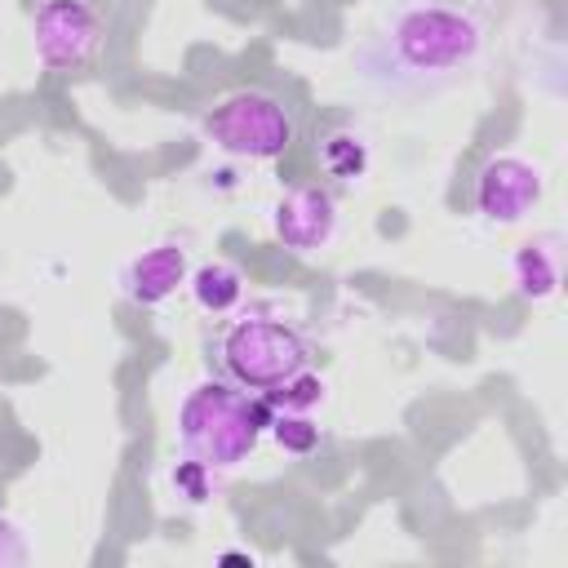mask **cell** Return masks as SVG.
Here are the masks:
<instances>
[{
  "label": "cell",
  "instance_id": "obj_3",
  "mask_svg": "<svg viewBox=\"0 0 568 568\" xmlns=\"http://www.w3.org/2000/svg\"><path fill=\"white\" fill-rule=\"evenodd\" d=\"M217 364H222L226 382H235L240 390L271 395L275 386H284L293 373H302L311 364V346L293 324L253 315V320H235L222 333Z\"/></svg>",
  "mask_w": 568,
  "mask_h": 568
},
{
  "label": "cell",
  "instance_id": "obj_12",
  "mask_svg": "<svg viewBox=\"0 0 568 568\" xmlns=\"http://www.w3.org/2000/svg\"><path fill=\"white\" fill-rule=\"evenodd\" d=\"M271 439L284 448V453H315L320 444V426L311 422V413H288V408H275V422H271Z\"/></svg>",
  "mask_w": 568,
  "mask_h": 568
},
{
  "label": "cell",
  "instance_id": "obj_2",
  "mask_svg": "<svg viewBox=\"0 0 568 568\" xmlns=\"http://www.w3.org/2000/svg\"><path fill=\"white\" fill-rule=\"evenodd\" d=\"M271 422H275V404L266 395H248L235 382H200L186 390L178 408V439L186 457L226 470L257 448Z\"/></svg>",
  "mask_w": 568,
  "mask_h": 568
},
{
  "label": "cell",
  "instance_id": "obj_11",
  "mask_svg": "<svg viewBox=\"0 0 568 568\" xmlns=\"http://www.w3.org/2000/svg\"><path fill=\"white\" fill-rule=\"evenodd\" d=\"M320 160H324L328 178H346V182H351V178H359V173L368 169V146H364V138H359V133L337 129V133H328V138H324Z\"/></svg>",
  "mask_w": 568,
  "mask_h": 568
},
{
  "label": "cell",
  "instance_id": "obj_10",
  "mask_svg": "<svg viewBox=\"0 0 568 568\" xmlns=\"http://www.w3.org/2000/svg\"><path fill=\"white\" fill-rule=\"evenodd\" d=\"M515 284L524 297H550L559 288V240L541 235L515 253Z\"/></svg>",
  "mask_w": 568,
  "mask_h": 568
},
{
  "label": "cell",
  "instance_id": "obj_7",
  "mask_svg": "<svg viewBox=\"0 0 568 568\" xmlns=\"http://www.w3.org/2000/svg\"><path fill=\"white\" fill-rule=\"evenodd\" d=\"M275 235L293 253H315L337 235V204L324 186H293L275 204Z\"/></svg>",
  "mask_w": 568,
  "mask_h": 568
},
{
  "label": "cell",
  "instance_id": "obj_13",
  "mask_svg": "<svg viewBox=\"0 0 568 568\" xmlns=\"http://www.w3.org/2000/svg\"><path fill=\"white\" fill-rule=\"evenodd\" d=\"M324 395H328V386H324V377H315V373H293L284 386H275L266 399L275 404V408H288V413H311V408H320L324 404Z\"/></svg>",
  "mask_w": 568,
  "mask_h": 568
},
{
  "label": "cell",
  "instance_id": "obj_4",
  "mask_svg": "<svg viewBox=\"0 0 568 568\" xmlns=\"http://www.w3.org/2000/svg\"><path fill=\"white\" fill-rule=\"evenodd\" d=\"M204 133L217 151H226L235 160H275L293 142V115L284 111L280 98L244 89V93L222 98L204 115Z\"/></svg>",
  "mask_w": 568,
  "mask_h": 568
},
{
  "label": "cell",
  "instance_id": "obj_6",
  "mask_svg": "<svg viewBox=\"0 0 568 568\" xmlns=\"http://www.w3.org/2000/svg\"><path fill=\"white\" fill-rule=\"evenodd\" d=\"M546 191V178L532 160L524 155H497L479 169L475 182V204L488 222H519Z\"/></svg>",
  "mask_w": 568,
  "mask_h": 568
},
{
  "label": "cell",
  "instance_id": "obj_1",
  "mask_svg": "<svg viewBox=\"0 0 568 568\" xmlns=\"http://www.w3.org/2000/svg\"><path fill=\"white\" fill-rule=\"evenodd\" d=\"M479 49L484 27L475 13L435 0H399L364 40L355 71L377 93H426L462 75Z\"/></svg>",
  "mask_w": 568,
  "mask_h": 568
},
{
  "label": "cell",
  "instance_id": "obj_8",
  "mask_svg": "<svg viewBox=\"0 0 568 568\" xmlns=\"http://www.w3.org/2000/svg\"><path fill=\"white\" fill-rule=\"evenodd\" d=\"M186 275H191L186 248L182 244H155L120 271V288L133 306H160L186 284Z\"/></svg>",
  "mask_w": 568,
  "mask_h": 568
},
{
  "label": "cell",
  "instance_id": "obj_15",
  "mask_svg": "<svg viewBox=\"0 0 568 568\" xmlns=\"http://www.w3.org/2000/svg\"><path fill=\"white\" fill-rule=\"evenodd\" d=\"M13 564H27V541H22V528L0 515V568H13Z\"/></svg>",
  "mask_w": 568,
  "mask_h": 568
},
{
  "label": "cell",
  "instance_id": "obj_5",
  "mask_svg": "<svg viewBox=\"0 0 568 568\" xmlns=\"http://www.w3.org/2000/svg\"><path fill=\"white\" fill-rule=\"evenodd\" d=\"M31 36H36V58L49 71H75L93 58L102 22L84 0H44L31 18Z\"/></svg>",
  "mask_w": 568,
  "mask_h": 568
},
{
  "label": "cell",
  "instance_id": "obj_14",
  "mask_svg": "<svg viewBox=\"0 0 568 568\" xmlns=\"http://www.w3.org/2000/svg\"><path fill=\"white\" fill-rule=\"evenodd\" d=\"M173 488L186 497V501H204V497H213V466H204V462H195V457H182L178 466H173Z\"/></svg>",
  "mask_w": 568,
  "mask_h": 568
},
{
  "label": "cell",
  "instance_id": "obj_9",
  "mask_svg": "<svg viewBox=\"0 0 568 568\" xmlns=\"http://www.w3.org/2000/svg\"><path fill=\"white\" fill-rule=\"evenodd\" d=\"M186 284H191L195 306L209 315H231L244 302V275L231 262H204L186 275Z\"/></svg>",
  "mask_w": 568,
  "mask_h": 568
}]
</instances>
